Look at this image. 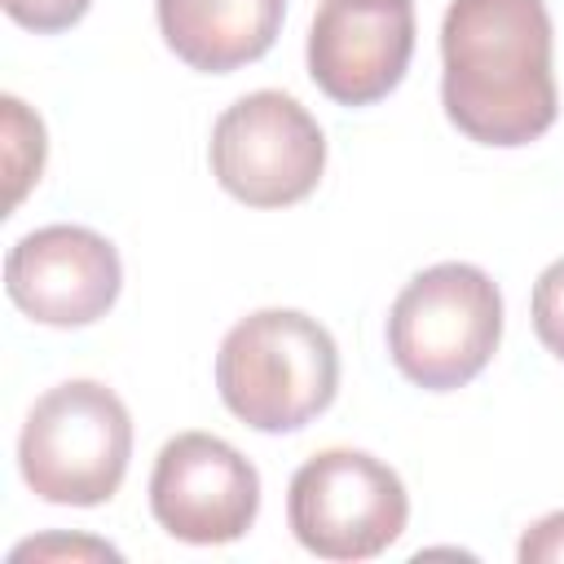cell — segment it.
<instances>
[{"instance_id":"obj_1","label":"cell","mask_w":564,"mask_h":564,"mask_svg":"<svg viewBox=\"0 0 564 564\" xmlns=\"http://www.w3.org/2000/svg\"><path fill=\"white\" fill-rule=\"evenodd\" d=\"M441 62L445 115L480 145H529L560 115L546 0H449Z\"/></svg>"},{"instance_id":"obj_2","label":"cell","mask_w":564,"mask_h":564,"mask_svg":"<svg viewBox=\"0 0 564 564\" xmlns=\"http://www.w3.org/2000/svg\"><path fill=\"white\" fill-rule=\"evenodd\" d=\"M216 388L247 427L295 432L335 401L339 348L317 317L300 308H260L220 339Z\"/></svg>"},{"instance_id":"obj_3","label":"cell","mask_w":564,"mask_h":564,"mask_svg":"<svg viewBox=\"0 0 564 564\" xmlns=\"http://www.w3.org/2000/svg\"><path fill=\"white\" fill-rule=\"evenodd\" d=\"M502 339V295L476 264L445 260L414 273L388 313L397 370L427 392L471 383Z\"/></svg>"},{"instance_id":"obj_4","label":"cell","mask_w":564,"mask_h":564,"mask_svg":"<svg viewBox=\"0 0 564 564\" xmlns=\"http://www.w3.org/2000/svg\"><path fill=\"white\" fill-rule=\"evenodd\" d=\"M132 458L128 405L97 379L48 388L18 436V467L35 498L57 507L110 502Z\"/></svg>"},{"instance_id":"obj_5","label":"cell","mask_w":564,"mask_h":564,"mask_svg":"<svg viewBox=\"0 0 564 564\" xmlns=\"http://www.w3.org/2000/svg\"><path fill=\"white\" fill-rule=\"evenodd\" d=\"M286 520L300 546L322 560H370L401 538L410 498L401 476L375 454L322 449L291 476Z\"/></svg>"},{"instance_id":"obj_6","label":"cell","mask_w":564,"mask_h":564,"mask_svg":"<svg viewBox=\"0 0 564 564\" xmlns=\"http://www.w3.org/2000/svg\"><path fill=\"white\" fill-rule=\"evenodd\" d=\"M322 172L317 119L278 88L238 97L212 128V176L247 207H291L317 189Z\"/></svg>"},{"instance_id":"obj_7","label":"cell","mask_w":564,"mask_h":564,"mask_svg":"<svg viewBox=\"0 0 564 564\" xmlns=\"http://www.w3.org/2000/svg\"><path fill=\"white\" fill-rule=\"evenodd\" d=\"M150 511L181 542H238L260 511V471L229 441L212 432H181L154 458Z\"/></svg>"},{"instance_id":"obj_8","label":"cell","mask_w":564,"mask_h":564,"mask_svg":"<svg viewBox=\"0 0 564 564\" xmlns=\"http://www.w3.org/2000/svg\"><path fill=\"white\" fill-rule=\"evenodd\" d=\"M119 286V251L84 225H44L18 238L4 260L9 300L40 326H88L110 313Z\"/></svg>"},{"instance_id":"obj_9","label":"cell","mask_w":564,"mask_h":564,"mask_svg":"<svg viewBox=\"0 0 564 564\" xmlns=\"http://www.w3.org/2000/svg\"><path fill=\"white\" fill-rule=\"evenodd\" d=\"M414 53L410 0H322L308 26V75L339 106L388 97Z\"/></svg>"},{"instance_id":"obj_10","label":"cell","mask_w":564,"mask_h":564,"mask_svg":"<svg viewBox=\"0 0 564 564\" xmlns=\"http://www.w3.org/2000/svg\"><path fill=\"white\" fill-rule=\"evenodd\" d=\"M167 48L203 75H229L260 62L278 31L286 0H154Z\"/></svg>"},{"instance_id":"obj_11","label":"cell","mask_w":564,"mask_h":564,"mask_svg":"<svg viewBox=\"0 0 564 564\" xmlns=\"http://www.w3.org/2000/svg\"><path fill=\"white\" fill-rule=\"evenodd\" d=\"M4 110V167H9V207L22 203V194L44 172V123L31 115L18 97H0Z\"/></svg>"},{"instance_id":"obj_12","label":"cell","mask_w":564,"mask_h":564,"mask_svg":"<svg viewBox=\"0 0 564 564\" xmlns=\"http://www.w3.org/2000/svg\"><path fill=\"white\" fill-rule=\"evenodd\" d=\"M533 330L546 352L564 361V256L542 269L533 282Z\"/></svg>"},{"instance_id":"obj_13","label":"cell","mask_w":564,"mask_h":564,"mask_svg":"<svg viewBox=\"0 0 564 564\" xmlns=\"http://www.w3.org/2000/svg\"><path fill=\"white\" fill-rule=\"evenodd\" d=\"M88 4L93 0H4V13L35 35H53V31L75 26L88 13Z\"/></svg>"},{"instance_id":"obj_14","label":"cell","mask_w":564,"mask_h":564,"mask_svg":"<svg viewBox=\"0 0 564 564\" xmlns=\"http://www.w3.org/2000/svg\"><path fill=\"white\" fill-rule=\"evenodd\" d=\"M524 564H555L564 560V511H551L542 516L524 538H520V551H516Z\"/></svg>"},{"instance_id":"obj_15","label":"cell","mask_w":564,"mask_h":564,"mask_svg":"<svg viewBox=\"0 0 564 564\" xmlns=\"http://www.w3.org/2000/svg\"><path fill=\"white\" fill-rule=\"evenodd\" d=\"M48 560V555H97V560H119L115 546L106 542H93V538H35V542H22L13 546L9 560Z\"/></svg>"}]
</instances>
